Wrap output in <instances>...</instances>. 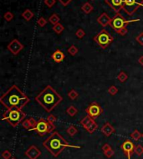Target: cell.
<instances>
[{
  "instance_id": "52a82bcc",
  "label": "cell",
  "mask_w": 143,
  "mask_h": 159,
  "mask_svg": "<svg viewBox=\"0 0 143 159\" xmlns=\"http://www.w3.org/2000/svg\"><path fill=\"white\" fill-rule=\"evenodd\" d=\"M55 128L56 127L55 126V124H51L48 122L47 120L40 118L38 121V123H37L36 127H34L30 131H36L39 136L44 137V136L47 135L49 133L54 132Z\"/></svg>"
},
{
  "instance_id": "e0dca14e",
  "label": "cell",
  "mask_w": 143,
  "mask_h": 159,
  "mask_svg": "<svg viewBox=\"0 0 143 159\" xmlns=\"http://www.w3.org/2000/svg\"><path fill=\"white\" fill-rule=\"evenodd\" d=\"M101 131V132L105 135V137H110L111 135H112L115 132V129L110 122H105V124L102 126Z\"/></svg>"
},
{
  "instance_id": "7402d4cb",
  "label": "cell",
  "mask_w": 143,
  "mask_h": 159,
  "mask_svg": "<svg viewBox=\"0 0 143 159\" xmlns=\"http://www.w3.org/2000/svg\"><path fill=\"white\" fill-rule=\"evenodd\" d=\"M59 17L58 16L57 13H53L49 19H48V21L51 23V24H53V25H55V24H57L59 23Z\"/></svg>"
},
{
  "instance_id": "9c48e42d",
  "label": "cell",
  "mask_w": 143,
  "mask_h": 159,
  "mask_svg": "<svg viewBox=\"0 0 143 159\" xmlns=\"http://www.w3.org/2000/svg\"><path fill=\"white\" fill-rule=\"evenodd\" d=\"M80 124L90 134L94 133V132H95L96 129L98 128V125H97V123H96L95 119L92 118H90V117L88 116V115L80 120Z\"/></svg>"
},
{
  "instance_id": "74e56055",
  "label": "cell",
  "mask_w": 143,
  "mask_h": 159,
  "mask_svg": "<svg viewBox=\"0 0 143 159\" xmlns=\"http://www.w3.org/2000/svg\"><path fill=\"white\" fill-rule=\"evenodd\" d=\"M104 154H105V156L106 157V158H112V157L114 156L115 152H114V150L111 148V150H109V151H107V152H104Z\"/></svg>"
},
{
  "instance_id": "b9f144b4",
  "label": "cell",
  "mask_w": 143,
  "mask_h": 159,
  "mask_svg": "<svg viewBox=\"0 0 143 159\" xmlns=\"http://www.w3.org/2000/svg\"><path fill=\"white\" fill-rule=\"evenodd\" d=\"M11 159H16V158H11Z\"/></svg>"
},
{
  "instance_id": "4fadbf2b",
  "label": "cell",
  "mask_w": 143,
  "mask_h": 159,
  "mask_svg": "<svg viewBox=\"0 0 143 159\" xmlns=\"http://www.w3.org/2000/svg\"><path fill=\"white\" fill-rule=\"evenodd\" d=\"M134 148H135V146H134L133 142L130 140L125 141L124 142L121 144V149L123 150V152H125V156L127 157L128 159H131L132 152H134Z\"/></svg>"
},
{
  "instance_id": "5b68a950",
  "label": "cell",
  "mask_w": 143,
  "mask_h": 159,
  "mask_svg": "<svg viewBox=\"0 0 143 159\" xmlns=\"http://www.w3.org/2000/svg\"><path fill=\"white\" fill-rule=\"evenodd\" d=\"M140 20L141 19H139L133 20H125L124 17L121 13H118L115 14V16L112 19L110 26L118 34H120L121 36H125L126 33H128V29H126V25L131 23L139 22Z\"/></svg>"
},
{
  "instance_id": "7bdbcfd3",
  "label": "cell",
  "mask_w": 143,
  "mask_h": 159,
  "mask_svg": "<svg viewBox=\"0 0 143 159\" xmlns=\"http://www.w3.org/2000/svg\"><path fill=\"white\" fill-rule=\"evenodd\" d=\"M142 138H143V133H142Z\"/></svg>"
},
{
  "instance_id": "ffe728a7",
  "label": "cell",
  "mask_w": 143,
  "mask_h": 159,
  "mask_svg": "<svg viewBox=\"0 0 143 159\" xmlns=\"http://www.w3.org/2000/svg\"><path fill=\"white\" fill-rule=\"evenodd\" d=\"M34 16V13L30 9H26L24 10V12L22 13V17L24 19H25L26 21H30L33 19V17Z\"/></svg>"
},
{
  "instance_id": "8d00e7d4",
  "label": "cell",
  "mask_w": 143,
  "mask_h": 159,
  "mask_svg": "<svg viewBox=\"0 0 143 159\" xmlns=\"http://www.w3.org/2000/svg\"><path fill=\"white\" fill-rule=\"evenodd\" d=\"M136 42L140 44L143 46V32H142L141 33H139L136 37Z\"/></svg>"
},
{
  "instance_id": "484cf974",
  "label": "cell",
  "mask_w": 143,
  "mask_h": 159,
  "mask_svg": "<svg viewBox=\"0 0 143 159\" xmlns=\"http://www.w3.org/2000/svg\"><path fill=\"white\" fill-rule=\"evenodd\" d=\"M131 138L135 141H139L141 138H142V134L137 129L134 130L133 132L131 133Z\"/></svg>"
},
{
  "instance_id": "d6986e66",
  "label": "cell",
  "mask_w": 143,
  "mask_h": 159,
  "mask_svg": "<svg viewBox=\"0 0 143 159\" xmlns=\"http://www.w3.org/2000/svg\"><path fill=\"white\" fill-rule=\"evenodd\" d=\"M93 9H94V7H93L90 3H88V2L85 3L81 6V10H82L86 14L90 13L93 11Z\"/></svg>"
},
{
  "instance_id": "ee69618b",
  "label": "cell",
  "mask_w": 143,
  "mask_h": 159,
  "mask_svg": "<svg viewBox=\"0 0 143 159\" xmlns=\"http://www.w3.org/2000/svg\"><path fill=\"white\" fill-rule=\"evenodd\" d=\"M91 1H94V0H91Z\"/></svg>"
},
{
  "instance_id": "44dd1931",
  "label": "cell",
  "mask_w": 143,
  "mask_h": 159,
  "mask_svg": "<svg viewBox=\"0 0 143 159\" xmlns=\"http://www.w3.org/2000/svg\"><path fill=\"white\" fill-rule=\"evenodd\" d=\"M65 112H66V113L69 116H70V117H75L77 113H78V109H77L74 105H70V106L67 108Z\"/></svg>"
},
{
  "instance_id": "d4e9b609",
  "label": "cell",
  "mask_w": 143,
  "mask_h": 159,
  "mask_svg": "<svg viewBox=\"0 0 143 159\" xmlns=\"http://www.w3.org/2000/svg\"><path fill=\"white\" fill-rule=\"evenodd\" d=\"M53 30H54V32H55L56 34H60V33L65 30V27H64L60 23H59L57 24L54 25Z\"/></svg>"
},
{
  "instance_id": "e575fe53",
  "label": "cell",
  "mask_w": 143,
  "mask_h": 159,
  "mask_svg": "<svg viewBox=\"0 0 143 159\" xmlns=\"http://www.w3.org/2000/svg\"><path fill=\"white\" fill-rule=\"evenodd\" d=\"M44 2H45V4L49 9H51L56 3V0H45Z\"/></svg>"
},
{
  "instance_id": "d590c367",
  "label": "cell",
  "mask_w": 143,
  "mask_h": 159,
  "mask_svg": "<svg viewBox=\"0 0 143 159\" xmlns=\"http://www.w3.org/2000/svg\"><path fill=\"white\" fill-rule=\"evenodd\" d=\"M56 120H57V118L55 115H53V114H49L48 116L47 121L49 123H51V124H55V122H56Z\"/></svg>"
},
{
  "instance_id": "ba28073f",
  "label": "cell",
  "mask_w": 143,
  "mask_h": 159,
  "mask_svg": "<svg viewBox=\"0 0 143 159\" xmlns=\"http://www.w3.org/2000/svg\"><path fill=\"white\" fill-rule=\"evenodd\" d=\"M139 8H143V0H124L123 10L129 16H132Z\"/></svg>"
},
{
  "instance_id": "30bf717a",
  "label": "cell",
  "mask_w": 143,
  "mask_h": 159,
  "mask_svg": "<svg viewBox=\"0 0 143 159\" xmlns=\"http://www.w3.org/2000/svg\"><path fill=\"white\" fill-rule=\"evenodd\" d=\"M86 112L88 116H90V118L95 119L103 113V108H101V106L98 102H91L87 107Z\"/></svg>"
},
{
  "instance_id": "1f68e13d",
  "label": "cell",
  "mask_w": 143,
  "mask_h": 159,
  "mask_svg": "<svg viewBox=\"0 0 143 159\" xmlns=\"http://www.w3.org/2000/svg\"><path fill=\"white\" fill-rule=\"evenodd\" d=\"M13 13H12L11 12L9 11H8V12H6L5 13H4V15H3V18H4V19L6 20L7 22H10V21H12L13 19Z\"/></svg>"
},
{
  "instance_id": "f35d334b",
  "label": "cell",
  "mask_w": 143,
  "mask_h": 159,
  "mask_svg": "<svg viewBox=\"0 0 143 159\" xmlns=\"http://www.w3.org/2000/svg\"><path fill=\"white\" fill-rule=\"evenodd\" d=\"M111 149V145H109V144H104L103 145V147H102V151H103V152H107V151H109V150Z\"/></svg>"
},
{
  "instance_id": "ab89813d",
  "label": "cell",
  "mask_w": 143,
  "mask_h": 159,
  "mask_svg": "<svg viewBox=\"0 0 143 159\" xmlns=\"http://www.w3.org/2000/svg\"><path fill=\"white\" fill-rule=\"evenodd\" d=\"M63 6H67L72 0H58Z\"/></svg>"
},
{
  "instance_id": "d6a6232c",
  "label": "cell",
  "mask_w": 143,
  "mask_h": 159,
  "mask_svg": "<svg viewBox=\"0 0 143 159\" xmlns=\"http://www.w3.org/2000/svg\"><path fill=\"white\" fill-rule=\"evenodd\" d=\"M11 157H12V153L9 150H4L2 152V158L3 159H11Z\"/></svg>"
},
{
  "instance_id": "8fae6325",
  "label": "cell",
  "mask_w": 143,
  "mask_h": 159,
  "mask_svg": "<svg viewBox=\"0 0 143 159\" xmlns=\"http://www.w3.org/2000/svg\"><path fill=\"white\" fill-rule=\"evenodd\" d=\"M7 49L13 55H18L19 53L24 49V46L19 40L14 39L11 40V42L7 46Z\"/></svg>"
},
{
  "instance_id": "6da1fadb",
  "label": "cell",
  "mask_w": 143,
  "mask_h": 159,
  "mask_svg": "<svg viewBox=\"0 0 143 159\" xmlns=\"http://www.w3.org/2000/svg\"><path fill=\"white\" fill-rule=\"evenodd\" d=\"M0 102L7 109H22L30 102V98L17 85H13L0 97Z\"/></svg>"
},
{
  "instance_id": "277c9868",
  "label": "cell",
  "mask_w": 143,
  "mask_h": 159,
  "mask_svg": "<svg viewBox=\"0 0 143 159\" xmlns=\"http://www.w3.org/2000/svg\"><path fill=\"white\" fill-rule=\"evenodd\" d=\"M26 118V113L23 112L22 109L13 108L7 109L3 112L2 116L3 121H7L12 127H17L19 124L22 123V122Z\"/></svg>"
},
{
  "instance_id": "2e32d148",
  "label": "cell",
  "mask_w": 143,
  "mask_h": 159,
  "mask_svg": "<svg viewBox=\"0 0 143 159\" xmlns=\"http://www.w3.org/2000/svg\"><path fill=\"white\" fill-rule=\"evenodd\" d=\"M37 123H38V121H36L34 118H29L27 119L24 120L21 124H22V127L24 129H27L30 131L32 128H34V127H36Z\"/></svg>"
},
{
  "instance_id": "8992f818",
  "label": "cell",
  "mask_w": 143,
  "mask_h": 159,
  "mask_svg": "<svg viewBox=\"0 0 143 159\" xmlns=\"http://www.w3.org/2000/svg\"><path fill=\"white\" fill-rule=\"evenodd\" d=\"M93 40L101 47V49H106L113 42L114 38L107 30L102 29L93 38Z\"/></svg>"
},
{
  "instance_id": "f546056e",
  "label": "cell",
  "mask_w": 143,
  "mask_h": 159,
  "mask_svg": "<svg viewBox=\"0 0 143 159\" xmlns=\"http://www.w3.org/2000/svg\"><path fill=\"white\" fill-rule=\"evenodd\" d=\"M107 92H108V93H110V95L115 96V95L117 94V92H118V88H117L115 86H114V85H111V86H110L109 88L107 89Z\"/></svg>"
},
{
  "instance_id": "7a4b0ae2",
  "label": "cell",
  "mask_w": 143,
  "mask_h": 159,
  "mask_svg": "<svg viewBox=\"0 0 143 159\" xmlns=\"http://www.w3.org/2000/svg\"><path fill=\"white\" fill-rule=\"evenodd\" d=\"M34 100L48 112H50L58 104H59L63 97L59 95L50 85H47L45 88L42 90L35 97Z\"/></svg>"
},
{
  "instance_id": "4316f807",
  "label": "cell",
  "mask_w": 143,
  "mask_h": 159,
  "mask_svg": "<svg viewBox=\"0 0 143 159\" xmlns=\"http://www.w3.org/2000/svg\"><path fill=\"white\" fill-rule=\"evenodd\" d=\"M68 97L69 98V99L76 100L79 97V93L76 89H71L68 92Z\"/></svg>"
},
{
  "instance_id": "83f0119b",
  "label": "cell",
  "mask_w": 143,
  "mask_h": 159,
  "mask_svg": "<svg viewBox=\"0 0 143 159\" xmlns=\"http://www.w3.org/2000/svg\"><path fill=\"white\" fill-rule=\"evenodd\" d=\"M79 52V49L76 45H71L69 49H68V53H69V55L71 56H76Z\"/></svg>"
},
{
  "instance_id": "603a6c76",
  "label": "cell",
  "mask_w": 143,
  "mask_h": 159,
  "mask_svg": "<svg viewBox=\"0 0 143 159\" xmlns=\"http://www.w3.org/2000/svg\"><path fill=\"white\" fill-rule=\"evenodd\" d=\"M127 79H128V75L125 71H121L117 75V80L120 82H125Z\"/></svg>"
},
{
  "instance_id": "836d02e7",
  "label": "cell",
  "mask_w": 143,
  "mask_h": 159,
  "mask_svg": "<svg viewBox=\"0 0 143 159\" xmlns=\"http://www.w3.org/2000/svg\"><path fill=\"white\" fill-rule=\"evenodd\" d=\"M37 23H38L39 27H45L46 25V23H47V20L45 19L44 17H40L38 19V21H37Z\"/></svg>"
},
{
  "instance_id": "3957f363",
  "label": "cell",
  "mask_w": 143,
  "mask_h": 159,
  "mask_svg": "<svg viewBox=\"0 0 143 159\" xmlns=\"http://www.w3.org/2000/svg\"><path fill=\"white\" fill-rule=\"evenodd\" d=\"M44 147L54 156L55 158H57L58 156L63 152V150L66 148H80L81 147L75 146L72 144H69L65 140V138L58 132H54L51 133V135L45 140L43 142Z\"/></svg>"
},
{
  "instance_id": "ac0fdd59",
  "label": "cell",
  "mask_w": 143,
  "mask_h": 159,
  "mask_svg": "<svg viewBox=\"0 0 143 159\" xmlns=\"http://www.w3.org/2000/svg\"><path fill=\"white\" fill-rule=\"evenodd\" d=\"M65 53H64L61 50L59 49L55 50V51L52 53V55H51V59L54 60V62H55V63H61L63 60L65 59Z\"/></svg>"
},
{
  "instance_id": "cb8c5ba5",
  "label": "cell",
  "mask_w": 143,
  "mask_h": 159,
  "mask_svg": "<svg viewBox=\"0 0 143 159\" xmlns=\"http://www.w3.org/2000/svg\"><path fill=\"white\" fill-rule=\"evenodd\" d=\"M66 132L68 133L69 136H70V137H74L76 133H78V129H77L75 126L70 125V126H69V127L66 129Z\"/></svg>"
},
{
  "instance_id": "5bb4252c",
  "label": "cell",
  "mask_w": 143,
  "mask_h": 159,
  "mask_svg": "<svg viewBox=\"0 0 143 159\" xmlns=\"http://www.w3.org/2000/svg\"><path fill=\"white\" fill-rule=\"evenodd\" d=\"M41 155V151L34 145L30 146L25 151V156L29 159H37Z\"/></svg>"
},
{
  "instance_id": "9a60e30c",
  "label": "cell",
  "mask_w": 143,
  "mask_h": 159,
  "mask_svg": "<svg viewBox=\"0 0 143 159\" xmlns=\"http://www.w3.org/2000/svg\"><path fill=\"white\" fill-rule=\"evenodd\" d=\"M112 19L110 18V16L106 13H103L101 14V16L98 17L97 19V23L101 26V27H107L108 25L111 24Z\"/></svg>"
},
{
  "instance_id": "60d3db41",
  "label": "cell",
  "mask_w": 143,
  "mask_h": 159,
  "mask_svg": "<svg viewBox=\"0 0 143 159\" xmlns=\"http://www.w3.org/2000/svg\"><path fill=\"white\" fill-rule=\"evenodd\" d=\"M138 63H139V64H141L142 66H143V55L139 58V59H138Z\"/></svg>"
},
{
  "instance_id": "f1b7e54d",
  "label": "cell",
  "mask_w": 143,
  "mask_h": 159,
  "mask_svg": "<svg viewBox=\"0 0 143 159\" xmlns=\"http://www.w3.org/2000/svg\"><path fill=\"white\" fill-rule=\"evenodd\" d=\"M134 152L137 155V156H142L143 154V147L142 145L138 144L136 146H135L134 148Z\"/></svg>"
},
{
  "instance_id": "7c38bea8",
  "label": "cell",
  "mask_w": 143,
  "mask_h": 159,
  "mask_svg": "<svg viewBox=\"0 0 143 159\" xmlns=\"http://www.w3.org/2000/svg\"><path fill=\"white\" fill-rule=\"evenodd\" d=\"M105 3H107L116 13H120L121 10L123 9L124 0H105Z\"/></svg>"
},
{
  "instance_id": "4dcf8cb0",
  "label": "cell",
  "mask_w": 143,
  "mask_h": 159,
  "mask_svg": "<svg viewBox=\"0 0 143 159\" xmlns=\"http://www.w3.org/2000/svg\"><path fill=\"white\" fill-rule=\"evenodd\" d=\"M76 37L78 39H82L86 36V32H85V30L83 29H79L76 32Z\"/></svg>"
}]
</instances>
